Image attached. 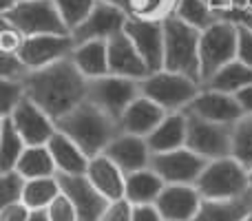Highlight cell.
<instances>
[{
    "instance_id": "9c48e42d",
    "label": "cell",
    "mask_w": 252,
    "mask_h": 221,
    "mask_svg": "<svg viewBox=\"0 0 252 221\" xmlns=\"http://www.w3.org/2000/svg\"><path fill=\"white\" fill-rule=\"evenodd\" d=\"M137 95H142L139 80L122 78V75H102L97 80H89V95L87 100L109 113L113 120L120 122L124 111Z\"/></svg>"
},
{
    "instance_id": "f6af8a7d",
    "label": "cell",
    "mask_w": 252,
    "mask_h": 221,
    "mask_svg": "<svg viewBox=\"0 0 252 221\" xmlns=\"http://www.w3.org/2000/svg\"><path fill=\"white\" fill-rule=\"evenodd\" d=\"M223 18H230L235 22H244V25H248L252 29V9H235V11L226 13Z\"/></svg>"
},
{
    "instance_id": "e0dca14e",
    "label": "cell",
    "mask_w": 252,
    "mask_h": 221,
    "mask_svg": "<svg viewBox=\"0 0 252 221\" xmlns=\"http://www.w3.org/2000/svg\"><path fill=\"white\" fill-rule=\"evenodd\" d=\"M201 204L204 197L199 195L197 186H186V184H166L155 201L164 221H192Z\"/></svg>"
},
{
    "instance_id": "b9f144b4",
    "label": "cell",
    "mask_w": 252,
    "mask_h": 221,
    "mask_svg": "<svg viewBox=\"0 0 252 221\" xmlns=\"http://www.w3.org/2000/svg\"><path fill=\"white\" fill-rule=\"evenodd\" d=\"M29 217H31V208L27 204H22V201L2 206V213H0V221H29Z\"/></svg>"
},
{
    "instance_id": "d6986e66",
    "label": "cell",
    "mask_w": 252,
    "mask_h": 221,
    "mask_svg": "<svg viewBox=\"0 0 252 221\" xmlns=\"http://www.w3.org/2000/svg\"><path fill=\"white\" fill-rule=\"evenodd\" d=\"M104 155L109 159H113L126 175L142 170L151 166V146H148L146 137L139 135H130V133H120L113 142L106 146Z\"/></svg>"
},
{
    "instance_id": "5b68a950",
    "label": "cell",
    "mask_w": 252,
    "mask_h": 221,
    "mask_svg": "<svg viewBox=\"0 0 252 221\" xmlns=\"http://www.w3.org/2000/svg\"><path fill=\"white\" fill-rule=\"evenodd\" d=\"M237 38L239 25L230 18H219L215 25L201 31L199 40V73L206 84L221 66L237 60Z\"/></svg>"
},
{
    "instance_id": "ab89813d",
    "label": "cell",
    "mask_w": 252,
    "mask_h": 221,
    "mask_svg": "<svg viewBox=\"0 0 252 221\" xmlns=\"http://www.w3.org/2000/svg\"><path fill=\"white\" fill-rule=\"evenodd\" d=\"M239 25V38H237V60H241L244 64H248L252 69V29L244 22Z\"/></svg>"
},
{
    "instance_id": "ee69618b",
    "label": "cell",
    "mask_w": 252,
    "mask_h": 221,
    "mask_svg": "<svg viewBox=\"0 0 252 221\" xmlns=\"http://www.w3.org/2000/svg\"><path fill=\"white\" fill-rule=\"evenodd\" d=\"M237 102H239V106L244 109L246 115H252V84L248 87H244L239 93H235Z\"/></svg>"
},
{
    "instance_id": "8d00e7d4",
    "label": "cell",
    "mask_w": 252,
    "mask_h": 221,
    "mask_svg": "<svg viewBox=\"0 0 252 221\" xmlns=\"http://www.w3.org/2000/svg\"><path fill=\"white\" fill-rule=\"evenodd\" d=\"M29 66L25 64L18 51H0V78L4 80H22L29 73Z\"/></svg>"
},
{
    "instance_id": "f546056e",
    "label": "cell",
    "mask_w": 252,
    "mask_h": 221,
    "mask_svg": "<svg viewBox=\"0 0 252 221\" xmlns=\"http://www.w3.org/2000/svg\"><path fill=\"white\" fill-rule=\"evenodd\" d=\"M60 192H62V188H60V182H58V175H53V177L27 179L22 204H27L31 210H47Z\"/></svg>"
},
{
    "instance_id": "7402d4cb",
    "label": "cell",
    "mask_w": 252,
    "mask_h": 221,
    "mask_svg": "<svg viewBox=\"0 0 252 221\" xmlns=\"http://www.w3.org/2000/svg\"><path fill=\"white\" fill-rule=\"evenodd\" d=\"M186 135H188V115L184 111H175L161 120V124L146 137L151 153H168L177 151V148L186 146Z\"/></svg>"
},
{
    "instance_id": "5bb4252c",
    "label": "cell",
    "mask_w": 252,
    "mask_h": 221,
    "mask_svg": "<svg viewBox=\"0 0 252 221\" xmlns=\"http://www.w3.org/2000/svg\"><path fill=\"white\" fill-rule=\"evenodd\" d=\"M124 31L137 47L139 56L144 58L148 69H164V20H148V18L130 16Z\"/></svg>"
},
{
    "instance_id": "74e56055",
    "label": "cell",
    "mask_w": 252,
    "mask_h": 221,
    "mask_svg": "<svg viewBox=\"0 0 252 221\" xmlns=\"http://www.w3.org/2000/svg\"><path fill=\"white\" fill-rule=\"evenodd\" d=\"M47 215L51 221H78V213H75L73 204H71V199L64 192H60L53 199V204L47 208Z\"/></svg>"
},
{
    "instance_id": "bcb514c9",
    "label": "cell",
    "mask_w": 252,
    "mask_h": 221,
    "mask_svg": "<svg viewBox=\"0 0 252 221\" xmlns=\"http://www.w3.org/2000/svg\"><path fill=\"white\" fill-rule=\"evenodd\" d=\"M29 221H51V219H49L47 210H31Z\"/></svg>"
},
{
    "instance_id": "f35d334b",
    "label": "cell",
    "mask_w": 252,
    "mask_h": 221,
    "mask_svg": "<svg viewBox=\"0 0 252 221\" xmlns=\"http://www.w3.org/2000/svg\"><path fill=\"white\" fill-rule=\"evenodd\" d=\"M0 25H2L0 27V51H18L22 40H25V35H22L11 22L2 20V18H0Z\"/></svg>"
},
{
    "instance_id": "ac0fdd59",
    "label": "cell",
    "mask_w": 252,
    "mask_h": 221,
    "mask_svg": "<svg viewBox=\"0 0 252 221\" xmlns=\"http://www.w3.org/2000/svg\"><path fill=\"white\" fill-rule=\"evenodd\" d=\"M109 73L130 78V80H139V82L151 73L148 64L144 62V58L139 56L137 47H135L133 40L126 35V31L113 35V38L109 40Z\"/></svg>"
},
{
    "instance_id": "f907efd6",
    "label": "cell",
    "mask_w": 252,
    "mask_h": 221,
    "mask_svg": "<svg viewBox=\"0 0 252 221\" xmlns=\"http://www.w3.org/2000/svg\"><path fill=\"white\" fill-rule=\"evenodd\" d=\"M244 221H252V213H250V215H248V217H246Z\"/></svg>"
},
{
    "instance_id": "7bdbcfd3",
    "label": "cell",
    "mask_w": 252,
    "mask_h": 221,
    "mask_svg": "<svg viewBox=\"0 0 252 221\" xmlns=\"http://www.w3.org/2000/svg\"><path fill=\"white\" fill-rule=\"evenodd\" d=\"M130 221H164V219H161L155 204H146V206H133Z\"/></svg>"
},
{
    "instance_id": "277c9868",
    "label": "cell",
    "mask_w": 252,
    "mask_h": 221,
    "mask_svg": "<svg viewBox=\"0 0 252 221\" xmlns=\"http://www.w3.org/2000/svg\"><path fill=\"white\" fill-rule=\"evenodd\" d=\"M195 186L199 195L208 201L239 199V197L250 195L248 168L232 155L213 159L201 170Z\"/></svg>"
},
{
    "instance_id": "9a60e30c",
    "label": "cell",
    "mask_w": 252,
    "mask_h": 221,
    "mask_svg": "<svg viewBox=\"0 0 252 221\" xmlns=\"http://www.w3.org/2000/svg\"><path fill=\"white\" fill-rule=\"evenodd\" d=\"M4 117H11L13 126H16L18 133L22 135L27 146H42V144H49V139H51L58 130L56 120L44 109H40L33 100H29V97H25V100L13 109L11 115H4Z\"/></svg>"
},
{
    "instance_id": "4316f807",
    "label": "cell",
    "mask_w": 252,
    "mask_h": 221,
    "mask_svg": "<svg viewBox=\"0 0 252 221\" xmlns=\"http://www.w3.org/2000/svg\"><path fill=\"white\" fill-rule=\"evenodd\" d=\"M16 170L25 179L53 177V175H58L56 161H53V155L47 144H42V146H27L25 153L20 155V159H18Z\"/></svg>"
},
{
    "instance_id": "d590c367",
    "label": "cell",
    "mask_w": 252,
    "mask_h": 221,
    "mask_svg": "<svg viewBox=\"0 0 252 221\" xmlns=\"http://www.w3.org/2000/svg\"><path fill=\"white\" fill-rule=\"evenodd\" d=\"M0 184H2V206L18 204V201H22L27 179L22 177L18 170H7V173H2V177H0Z\"/></svg>"
},
{
    "instance_id": "2e32d148",
    "label": "cell",
    "mask_w": 252,
    "mask_h": 221,
    "mask_svg": "<svg viewBox=\"0 0 252 221\" xmlns=\"http://www.w3.org/2000/svg\"><path fill=\"white\" fill-rule=\"evenodd\" d=\"M186 113L201 117V120L228 124V126H235L246 115L232 93L215 91V89L208 87H201V91L195 95V100L186 106Z\"/></svg>"
},
{
    "instance_id": "4dcf8cb0",
    "label": "cell",
    "mask_w": 252,
    "mask_h": 221,
    "mask_svg": "<svg viewBox=\"0 0 252 221\" xmlns=\"http://www.w3.org/2000/svg\"><path fill=\"white\" fill-rule=\"evenodd\" d=\"M175 16L182 18L184 22H188L190 27H195L199 31L208 29L210 25H215L221 18L208 0H179L177 9H175Z\"/></svg>"
},
{
    "instance_id": "8992f818",
    "label": "cell",
    "mask_w": 252,
    "mask_h": 221,
    "mask_svg": "<svg viewBox=\"0 0 252 221\" xmlns=\"http://www.w3.org/2000/svg\"><path fill=\"white\" fill-rule=\"evenodd\" d=\"M139 87H142V95L151 97L168 113L186 111V106L201 91V82H197L195 78L168 69L151 71L139 82Z\"/></svg>"
},
{
    "instance_id": "7a4b0ae2",
    "label": "cell",
    "mask_w": 252,
    "mask_h": 221,
    "mask_svg": "<svg viewBox=\"0 0 252 221\" xmlns=\"http://www.w3.org/2000/svg\"><path fill=\"white\" fill-rule=\"evenodd\" d=\"M58 130L69 135L89 157L102 155L111 142L122 133L120 122L113 120L109 113H104L93 102L84 100L78 109L56 122Z\"/></svg>"
},
{
    "instance_id": "484cf974",
    "label": "cell",
    "mask_w": 252,
    "mask_h": 221,
    "mask_svg": "<svg viewBox=\"0 0 252 221\" xmlns=\"http://www.w3.org/2000/svg\"><path fill=\"white\" fill-rule=\"evenodd\" d=\"M252 213V192L239 199L208 201L204 199L192 221H244Z\"/></svg>"
},
{
    "instance_id": "30bf717a",
    "label": "cell",
    "mask_w": 252,
    "mask_h": 221,
    "mask_svg": "<svg viewBox=\"0 0 252 221\" xmlns=\"http://www.w3.org/2000/svg\"><path fill=\"white\" fill-rule=\"evenodd\" d=\"M208 159L192 153L188 146H182L177 151L157 153L151 157V168L164 179L166 184H186L195 186L201 170L206 168Z\"/></svg>"
},
{
    "instance_id": "7dc6e473",
    "label": "cell",
    "mask_w": 252,
    "mask_h": 221,
    "mask_svg": "<svg viewBox=\"0 0 252 221\" xmlns=\"http://www.w3.org/2000/svg\"><path fill=\"white\" fill-rule=\"evenodd\" d=\"M20 0H0V13H9Z\"/></svg>"
},
{
    "instance_id": "d6a6232c",
    "label": "cell",
    "mask_w": 252,
    "mask_h": 221,
    "mask_svg": "<svg viewBox=\"0 0 252 221\" xmlns=\"http://www.w3.org/2000/svg\"><path fill=\"white\" fill-rule=\"evenodd\" d=\"M179 0H130L128 16L148 18V20H166L173 16Z\"/></svg>"
},
{
    "instance_id": "83f0119b",
    "label": "cell",
    "mask_w": 252,
    "mask_h": 221,
    "mask_svg": "<svg viewBox=\"0 0 252 221\" xmlns=\"http://www.w3.org/2000/svg\"><path fill=\"white\" fill-rule=\"evenodd\" d=\"M252 84V69L248 64H244L241 60H232L228 62L226 66L217 71L213 78L208 80L206 84L201 87H208V89H215V91H223V93H239L244 87Z\"/></svg>"
},
{
    "instance_id": "60d3db41",
    "label": "cell",
    "mask_w": 252,
    "mask_h": 221,
    "mask_svg": "<svg viewBox=\"0 0 252 221\" xmlns=\"http://www.w3.org/2000/svg\"><path fill=\"white\" fill-rule=\"evenodd\" d=\"M130 217H133V204L122 197V199L111 201L100 221H130Z\"/></svg>"
},
{
    "instance_id": "836d02e7",
    "label": "cell",
    "mask_w": 252,
    "mask_h": 221,
    "mask_svg": "<svg viewBox=\"0 0 252 221\" xmlns=\"http://www.w3.org/2000/svg\"><path fill=\"white\" fill-rule=\"evenodd\" d=\"M60 11L62 20H64L66 29L75 31L84 20L89 18V13L93 11V7L97 4V0H53Z\"/></svg>"
},
{
    "instance_id": "e575fe53",
    "label": "cell",
    "mask_w": 252,
    "mask_h": 221,
    "mask_svg": "<svg viewBox=\"0 0 252 221\" xmlns=\"http://www.w3.org/2000/svg\"><path fill=\"white\" fill-rule=\"evenodd\" d=\"M27 97L25 84L22 80H0V113L4 115H11L13 109L20 104Z\"/></svg>"
},
{
    "instance_id": "1f68e13d",
    "label": "cell",
    "mask_w": 252,
    "mask_h": 221,
    "mask_svg": "<svg viewBox=\"0 0 252 221\" xmlns=\"http://www.w3.org/2000/svg\"><path fill=\"white\" fill-rule=\"evenodd\" d=\"M232 157L252 168V115H244L232 128Z\"/></svg>"
},
{
    "instance_id": "d4e9b609",
    "label": "cell",
    "mask_w": 252,
    "mask_h": 221,
    "mask_svg": "<svg viewBox=\"0 0 252 221\" xmlns=\"http://www.w3.org/2000/svg\"><path fill=\"white\" fill-rule=\"evenodd\" d=\"M166 182L148 166V168L135 170V173L126 175V184H124V199L130 201L133 206H146V204H155L157 197L161 195Z\"/></svg>"
},
{
    "instance_id": "7c38bea8",
    "label": "cell",
    "mask_w": 252,
    "mask_h": 221,
    "mask_svg": "<svg viewBox=\"0 0 252 221\" xmlns=\"http://www.w3.org/2000/svg\"><path fill=\"white\" fill-rule=\"evenodd\" d=\"M58 182L66 197L71 199L78 221H100L111 201L89 182L87 175H64L58 173Z\"/></svg>"
},
{
    "instance_id": "603a6c76",
    "label": "cell",
    "mask_w": 252,
    "mask_h": 221,
    "mask_svg": "<svg viewBox=\"0 0 252 221\" xmlns=\"http://www.w3.org/2000/svg\"><path fill=\"white\" fill-rule=\"evenodd\" d=\"M49 151L53 155V161H56L58 173L64 175H87L89 170V161L91 157L69 137L62 130H56L51 139H49Z\"/></svg>"
},
{
    "instance_id": "cb8c5ba5",
    "label": "cell",
    "mask_w": 252,
    "mask_h": 221,
    "mask_svg": "<svg viewBox=\"0 0 252 221\" xmlns=\"http://www.w3.org/2000/svg\"><path fill=\"white\" fill-rule=\"evenodd\" d=\"M71 60L75 62V66L89 80H97L102 75H109V40L78 42L73 53H71Z\"/></svg>"
},
{
    "instance_id": "44dd1931",
    "label": "cell",
    "mask_w": 252,
    "mask_h": 221,
    "mask_svg": "<svg viewBox=\"0 0 252 221\" xmlns=\"http://www.w3.org/2000/svg\"><path fill=\"white\" fill-rule=\"evenodd\" d=\"M87 177H89V182H91L109 201L122 199L124 197L126 173L120 168L118 164H115L113 159H109L104 153H102V155L91 157Z\"/></svg>"
},
{
    "instance_id": "52a82bcc",
    "label": "cell",
    "mask_w": 252,
    "mask_h": 221,
    "mask_svg": "<svg viewBox=\"0 0 252 221\" xmlns=\"http://www.w3.org/2000/svg\"><path fill=\"white\" fill-rule=\"evenodd\" d=\"M0 18L11 22L22 35L71 33L53 0H20L9 13H0Z\"/></svg>"
},
{
    "instance_id": "3957f363",
    "label": "cell",
    "mask_w": 252,
    "mask_h": 221,
    "mask_svg": "<svg viewBox=\"0 0 252 221\" xmlns=\"http://www.w3.org/2000/svg\"><path fill=\"white\" fill-rule=\"evenodd\" d=\"M199 40L201 31L184 22L182 18L168 16L164 20V69L190 75L201 82L199 73Z\"/></svg>"
},
{
    "instance_id": "6da1fadb",
    "label": "cell",
    "mask_w": 252,
    "mask_h": 221,
    "mask_svg": "<svg viewBox=\"0 0 252 221\" xmlns=\"http://www.w3.org/2000/svg\"><path fill=\"white\" fill-rule=\"evenodd\" d=\"M27 97L44 109L53 120H62L78 109L89 95V78L69 58L58 60L42 69H33L22 78Z\"/></svg>"
},
{
    "instance_id": "4fadbf2b",
    "label": "cell",
    "mask_w": 252,
    "mask_h": 221,
    "mask_svg": "<svg viewBox=\"0 0 252 221\" xmlns=\"http://www.w3.org/2000/svg\"><path fill=\"white\" fill-rule=\"evenodd\" d=\"M128 11L118 4L97 0V4L93 7V11L89 13V18L78 27L75 31H71L75 44L78 42H89V40H111L113 35L122 33L128 22Z\"/></svg>"
},
{
    "instance_id": "681fc988",
    "label": "cell",
    "mask_w": 252,
    "mask_h": 221,
    "mask_svg": "<svg viewBox=\"0 0 252 221\" xmlns=\"http://www.w3.org/2000/svg\"><path fill=\"white\" fill-rule=\"evenodd\" d=\"M248 182H250V192H252V168H248Z\"/></svg>"
},
{
    "instance_id": "c3c4849f",
    "label": "cell",
    "mask_w": 252,
    "mask_h": 221,
    "mask_svg": "<svg viewBox=\"0 0 252 221\" xmlns=\"http://www.w3.org/2000/svg\"><path fill=\"white\" fill-rule=\"evenodd\" d=\"M104 2L118 4V7H122V9H126V11H128V2H130V0H104Z\"/></svg>"
},
{
    "instance_id": "ba28073f",
    "label": "cell",
    "mask_w": 252,
    "mask_h": 221,
    "mask_svg": "<svg viewBox=\"0 0 252 221\" xmlns=\"http://www.w3.org/2000/svg\"><path fill=\"white\" fill-rule=\"evenodd\" d=\"M186 115H188L186 146L192 153L201 155L208 161L232 155V128L235 126L201 120V117L190 115V113H186Z\"/></svg>"
},
{
    "instance_id": "8fae6325",
    "label": "cell",
    "mask_w": 252,
    "mask_h": 221,
    "mask_svg": "<svg viewBox=\"0 0 252 221\" xmlns=\"http://www.w3.org/2000/svg\"><path fill=\"white\" fill-rule=\"evenodd\" d=\"M75 40L71 33L58 35V33H44V35H25L18 56L25 60V64L33 69H42L58 60H64L73 53Z\"/></svg>"
},
{
    "instance_id": "f1b7e54d",
    "label": "cell",
    "mask_w": 252,
    "mask_h": 221,
    "mask_svg": "<svg viewBox=\"0 0 252 221\" xmlns=\"http://www.w3.org/2000/svg\"><path fill=\"white\" fill-rule=\"evenodd\" d=\"M25 148L27 142L13 126L11 117H0V173L16 170V164Z\"/></svg>"
},
{
    "instance_id": "ffe728a7",
    "label": "cell",
    "mask_w": 252,
    "mask_h": 221,
    "mask_svg": "<svg viewBox=\"0 0 252 221\" xmlns=\"http://www.w3.org/2000/svg\"><path fill=\"white\" fill-rule=\"evenodd\" d=\"M166 115H168V111L161 109L151 97L137 95L128 104V109L124 111V115L120 117V128H122V133L148 137V135L161 124V120H164Z\"/></svg>"
}]
</instances>
